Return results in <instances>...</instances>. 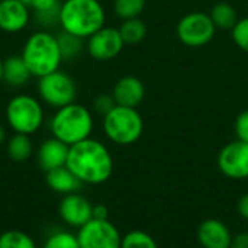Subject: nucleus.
I'll return each mask as SVG.
<instances>
[{"mask_svg":"<svg viewBox=\"0 0 248 248\" xmlns=\"http://www.w3.org/2000/svg\"><path fill=\"white\" fill-rule=\"evenodd\" d=\"M6 151H7V155L12 161H16V163L28 161L33 153V144H32L31 135L13 134L7 140Z\"/></svg>","mask_w":248,"mask_h":248,"instance_id":"aec40b11","label":"nucleus"},{"mask_svg":"<svg viewBox=\"0 0 248 248\" xmlns=\"http://www.w3.org/2000/svg\"><path fill=\"white\" fill-rule=\"evenodd\" d=\"M39 100L52 109H60L76 102L77 86L71 76L57 70L38 78L36 84Z\"/></svg>","mask_w":248,"mask_h":248,"instance_id":"0eeeda50","label":"nucleus"},{"mask_svg":"<svg viewBox=\"0 0 248 248\" xmlns=\"http://www.w3.org/2000/svg\"><path fill=\"white\" fill-rule=\"evenodd\" d=\"M121 248H158V246L150 234L135 230L122 237Z\"/></svg>","mask_w":248,"mask_h":248,"instance_id":"a878e982","label":"nucleus"},{"mask_svg":"<svg viewBox=\"0 0 248 248\" xmlns=\"http://www.w3.org/2000/svg\"><path fill=\"white\" fill-rule=\"evenodd\" d=\"M0 248H36V244L26 232L9 230L0 234Z\"/></svg>","mask_w":248,"mask_h":248,"instance_id":"b1692460","label":"nucleus"},{"mask_svg":"<svg viewBox=\"0 0 248 248\" xmlns=\"http://www.w3.org/2000/svg\"><path fill=\"white\" fill-rule=\"evenodd\" d=\"M31 22V7L19 0L0 1V31L6 33L22 32Z\"/></svg>","mask_w":248,"mask_h":248,"instance_id":"ddd939ff","label":"nucleus"},{"mask_svg":"<svg viewBox=\"0 0 248 248\" xmlns=\"http://www.w3.org/2000/svg\"><path fill=\"white\" fill-rule=\"evenodd\" d=\"M3 83V60L0 58V84Z\"/></svg>","mask_w":248,"mask_h":248,"instance_id":"f704fd0d","label":"nucleus"},{"mask_svg":"<svg viewBox=\"0 0 248 248\" xmlns=\"http://www.w3.org/2000/svg\"><path fill=\"white\" fill-rule=\"evenodd\" d=\"M109 209L105 205H93V218L94 219H108Z\"/></svg>","mask_w":248,"mask_h":248,"instance_id":"473e14b6","label":"nucleus"},{"mask_svg":"<svg viewBox=\"0 0 248 248\" xmlns=\"http://www.w3.org/2000/svg\"><path fill=\"white\" fill-rule=\"evenodd\" d=\"M116 106L115 103V99L112 94H106V93H102L99 94L94 100H93V109L97 115H100L102 118L109 113L113 108Z\"/></svg>","mask_w":248,"mask_h":248,"instance_id":"c85d7f7f","label":"nucleus"},{"mask_svg":"<svg viewBox=\"0 0 248 248\" xmlns=\"http://www.w3.org/2000/svg\"><path fill=\"white\" fill-rule=\"evenodd\" d=\"M234 131H235L237 140L248 142V109L243 110L237 116L235 124H234Z\"/></svg>","mask_w":248,"mask_h":248,"instance_id":"c756f323","label":"nucleus"},{"mask_svg":"<svg viewBox=\"0 0 248 248\" xmlns=\"http://www.w3.org/2000/svg\"><path fill=\"white\" fill-rule=\"evenodd\" d=\"M32 77H44L60 70L62 62L57 35L41 29L28 36L20 52Z\"/></svg>","mask_w":248,"mask_h":248,"instance_id":"7ed1b4c3","label":"nucleus"},{"mask_svg":"<svg viewBox=\"0 0 248 248\" xmlns=\"http://www.w3.org/2000/svg\"><path fill=\"white\" fill-rule=\"evenodd\" d=\"M29 7L33 10L36 22L42 26H52L54 23H58L61 0H31Z\"/></svg>","mask_w":248,"mask_h":248,"instance_id":"6ab92c4d","label":"nucleus"},{"mask_svg":"<svg viewBox=\"0 0 248 248\" xmlns=\"http://www.w3.org/2000/svg\"><path fill=\"white\" fill-rule=\"evenodd\" d=\"M68 150L70 147L67 144L54 137L45 140L36 151V161L39 169L48 173L54 169L64 167L67 164Z\"/></svg>","mask_w":248,"mask_h":248,"instance_id":"2eb2a0df","label":"nucleus"},{"mask_svg":"<svg viewBox=\"0 0 248 248\" xmlns=\"http://www.w3.org/2000/svg\"><path fill=\"white\" fill-rule=\"evenodd\" d=\"M231 36L234 44L248 54V16L238 19L235 26L231 29Z\"/></svg>","mask_w":248,"mask_h":248,"instance_id":"cd10ccee","label":"nucleus"},{"mask_svg":"<svg viewBox=\"0 0 248 248\" xmlns=\"http://www.w3.org/2000/svg\"><path fill=\"white\" fill-rule=\"evenodd\" d=\"M125 46L118 28L103 26L87 38L86 49L87 54L96 61H110L116 58Z\"/></svg>","mask_w":248,"mask_h":248,"instance_id":"9b49d317","label":"nucleus"},{"mask_svg":"<svg viewBox=\"0 0 248 248\" xmlns=\"http://www.w3.org/2000/svg\"><path fill=\"white\" fill-rule=\"evenodd\" d=\"M32 74L25 64L22 55H9L3 60V83L9 87L19 89L28 84Z\"/></svg>","mask_w":248,"mask_h":248,"instance_id":"f3484780","label":"nucleus"},{"mask_svg":"<svg viewBox=\"0 0 248 248\" xmlns=\"http://www.w3.org/2000/svg\"><path fill=\"white\" fill-rule=\"evenodd\" d=\"M45 174H46L45 180H46L48 187L57 193H61V195L76 193L80 189V186L83 185L67 166L60 167V169H54Z\"/></svg>","mask_w":248,"mask_h":248,"instance_id":"a211bd4d","label":"nucleus"},{"mask_svg":"<svg viewBox=\"0 0 248 248\" xmlns=\"http://www.w3.org/2000/svg\"><path fill=\"white\" fill-rule=\"evenodd\" d=\"M237 209H238V214L241 215V218L248 221V193L240 198V201L237 203Z\"/></svg>","mask_w":248,"mask_h":248,"instance_id":"2f4dec72","label":"nucleus"},{"mask_svg":"<svg viewBox=\"0 0 248 248\" xmlns=\"http://www.w3.org/2000/svg\"><path fill=\"white\" fill-rule=\"evenodd\" d=\"M0 1H1V0H0Z\"/></svg>","mask_w":248,"mask_h":248,"instance_id":"e433bc0d","label":"nucleus"},{"mask_svg":"<svg viewBox=\"0 0 248 248\" xmlns=\"http://www.w3.org/2000/svg\"><path fill=\"white\" fill-rule=\"evenodd\" d=\"M232 234L219 219H206L198 228V241L203 248H230Z\"/></svg>","mask_w":248,"mask_h":248,"instance_id":"dca6fc26","label":"nucleus"},{"mask_svg":"<svg viewBox=\"0 0 248 248\" xmlns=\"http://www.w3.org/2000/svg\"><path fill=\"white\" fill-rule=\"evenodd\" d=\"M112 96L118 106L138 108L145 99V86L135 76H124L115 83Z\"/></svg>","mask_w":248,"mask_h":248,"instance_id":"4468645a","label":"nucleus"},{"mask_svg":"<svg viewBox=\"0 0 248 248\" xmlns=\"http://www.w3.org/2000/svg\"><path fill=\"white\" fill-rule=\"evenodd\" d=\"M65 166L83 185H102L113 173V158L109 148L92 137L70 147Z\"/></svg>","mask_w":248,"mask_h":248,"instance_id":"f257e3e1","label":"nucleus"},{"mask_svg":"<svg viewBox=\"0 0 248 248\" xmlns=\"http://www.w3.org/2000/svg\"><path fill=\"white\" fill-rule=\"evenodd\" d=\"M218 169L228 179H248V142L235 140L222 147L218 154Z\"/></svg>","mask_w":248,"mask_h":248,"instance_id":"9d476101","label":"nucleus"},{"mask_svg":"<svg viewBox=\"0 0 248 248\" xmlns=\"http://www.w3.org/2000/svg\"><path fill=\"white\" fill-rule=\"evenodd\" d=\"M4 118L15 134H36L45 121L44 103L31 94H16L7 102Z\"/></svg>","mask_w":248,"mask_h":248,"instance_id":"39448f33","label":"nucleus"},{"mask_svg":"<svg viewBox=\"0 0 248 248\" xmlns=\"http://www.w3.org/2000/svg\"><path fill=\"white\" fill-rule=\"evenodd\" d=\"M4 141H6V129H4V126L0 124V145H1Z\"/></svg>","mask_w":248,"mask_h":248,"instance_id":"72a5a7b5","label":"nucleus"},{"mask_svg":"<svg viewBox=\"0 0 248 248\" xmlns=\"http://www.w3.org/2000/svg\"><path fill=\"white\" fill-rule=\"evenodd\" d=\"M209 16H211L214 25L217 26V29L219 28V29H228V31H231L235 26V23L238 22L237 10L230 3H225V1L217 3L211 9Z\"/></svg>","mask_w":248,"mask_h":248,"instance_id":"412c9836","label":"nucleus"},{"mask_svg":"<svg viewBox=\"0 0 248 248\" xmlns=\"http://www.w3.org/2000/svg\"><path fill=\"white\" fill-rule=\"evenodd\" d=\"M145 9V0H113V12L121 20L140 17Z\"/></svg>","mask_w":248,"mask_h":248,"instance_id":"393cba45","label":"nucleus"},{"mask_svg":"<svg viewBox=\"0 0 248 248\" xmlns=\"http://www.w3.org/2000/svg\"><path fill=\"white\" fill-rule=\"evenodd\" d=\"M217 32L209 13L190 12L185 15L176 26V35L179 41L190 48H199L208 45Z\"/></svg>","mask_w":248,"mask_h":248,"instance_id":"6e6552de","label":"nucleus"},{"mask_svg":"<svg viewBox=\"0 0 248 248\" xmlns=\"http://www.w3.org/2000/svg\"><path fill=\"white\" fill-rule=\"evenodd\" d=\"M93 126L94 121L90 109L76 102L55 109L49 119V131L52 137L68 147L90 138Z\"/></svg>","mask_w":248,"mask_h":248,"instance_id":"20e7f679","label":"nucleus"},{"mask_svg":"<svg viewBox=\"0 0 248 248\" xmlns=\"http://www.w3.org/2000/svg\"><path fill=\"white\" fill-rule=\"evenodd\" d=\"M57 39H58L62 61H71V60L77 58L81 54L83 48H84V44H83L84 39H81L78 36H74L71 33H67L64 31H61L57 35Z\"/></svg>","mask_w":248,"mask_h":248,"instance_id":"5701e85b","label":"nucleus"},{"mask_svg":"<svg viewBox=\"0 0 248 248\" xmlns=\"http://www.w3.org/2000/svg\"><path fill=\"white\" fill-rule=\"evenodd\" d=\"M58 212L61 219L67 225L76 228H80L90 219H93V205L77 192L64 195L60 202Z\"/></svg>","mask_w":248,"mask_h":248,"instance_id":"f8f14e48","label":"nucleus"},{"mask_svg":"<svg viewBox=\"0 0 248 248\" xmlns=\"http://www.w3.org/2000/svg\"><path fill=\"white\" fill-rule=\"evenodd\" d=\"M102 128L109 141L116 145L135 144L144 132V119L137 108L115 106L103 116Z\"/></svg>","mask_w":248,"mask_h":248,"instance_id":"423d86ee","label":"nucleus"},{"mask_svg":"<svg viewBox=\"0 0 248 248\" xmlns=\"http://www.w3.org/2000/svg\"><path fill=\"white\" fill-rule=\"evenodd\" d=\"M118 29L121 32V36H122L125 45H137L141 41H144V38L147 35V26H145L144 20H141L140 17L122 20V23Z\"/></svg>","mask_w":248,"mask_h":248,"instance_id":"4be33fe9","label":"nucleus"},{"mask_svg":"<svg viewBox=\"0 0 248 248\" xmlns=\"http://www.w3.org/2000/svg\"><path fill=\"white\" fill-rule=\"evenodd\" d=\"M230 248H248V232H240L234 235Z\"/></svg>","mask_w":248,"mask_h":248,"instance_id":"7c9ffc66","label":"nucleus"},{"mask_svg":"<svg viewBox=\"0 0 248 248\" xmlns=\"http://www.w3.org/2000/svg\"><path fill=\"white\" fill-rule=\"evenodd\" d=\"M42 248H80V244L73 232L55 231L45 240Z\"/></svg>","mask_w":248,"mask_h":248,"instance_id":"bb28decb","label":"nucleus"},{"mask_svg":"<svg viewBox=\"0 0 248 248\" xmlns=\"http://www.w3.org/2000/svg\"><path fill=\"white\" fill-rule=\"evenodd\" d=\"M106 22V12L100 0H62L58 25L61 31L78 36L90 38L102 29Z\"/></svg>","mask_w":248,"mask_h":248,"instance_id":"f03ea898","label":"nucleus"},{"mask_svg":"<svg viewBox=\"0 0 248 248\" xmlns=\"http://www.w3.org/2000/svg\"><path fill=\"white\" fill-rule=\"evenodd\" d=\"M80 248H121L122 237L109 219H90L78 228Z\"/></svg>","mask_w":248,"mask_h":248,"instance_id":"1a4fd4ad","label":"nucleus"},{"mask_svg":"<svg viewBox=\"0 0 248 248\" xmlns=\"http://www.w3.org/2000/svg\"><path fill=\"white\" fill-rule=\"evenodd\" d=\"M19 1H22V3H25V4L29 6V1H31V0H19Z\"/></svg>","mask_w":248,"mask_h":248,"instance_id":"c9c22d12","label":"nucleus"}]
</instances>
